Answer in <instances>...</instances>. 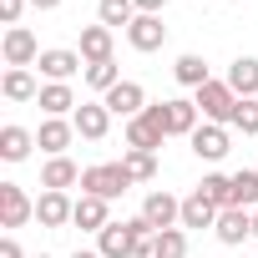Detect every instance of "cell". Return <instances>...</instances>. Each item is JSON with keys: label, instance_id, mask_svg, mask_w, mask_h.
Segmentation results:
<instances>
[{"label": "cell", "instance_id": "6da1fadb", "mask_svg": "<svg viewBox=\"0 0 258 258\" xmlns=\"http://www.w3.org/2000/svg\"><path fill=\"white\" fill-rule=\"evenodd\" d=\"M147 116H152V121L162 126L167 137H192V132H198V101H182V96L147 106Z\"/></svg>", "mask_w": 258, "mask_h": 258}, {"label": "cell", "instance_id": "7a4b0ae2", "mask_svg": "<svg viewBox=\"0 0 258 258\" xmlns=\"http://www.w3.org/2000/svg\"><path fill=\"white\" fill-rule=\"evenodd\" d=\"M126 187H132V177H126L121 162H101V167H86V172H81V192H86V198H106V203H111V198H121Z\"/></svg>", "mask_w": 258, "mask_h": 258}, {"label": "cell", "instance_id": "3957f363", "mask_svg": "<svg viewBox=\"0 0 258 258\" xmlns=\"http://www.w3.org/2000/svg\"><path fill=\"white\" fill-rule=\"evenodd\" d=\"M198 111H203V121H233V106H238V96H233V86L228 81H208V86H198Z\"/></svg>", "mask_w": 258, "mask_h": 258}, {"label": "cell", "instance_id": "277c9868", "mask_svg": "<svg viewBox=\"0 0 258 258\" xmlns=\"http://www.w3.org/2000/svg\"><path fill=\"white\" fill-rule=\"evenodd\" d=\"M142 218H147L157 233H167V228H177V223H182V203H177L167 187H157V192H147V203H142Z\"/></svg>", "mask_w": 258, "mask_h": 258}, {"label": "cell", "instance_id": "5b68a950", "mask_svg": "<svg viewBox=\"0 0 258 258\" xmlns=\"http://www.w3.org/2000/svg\"><path fill=\"white\" fill-rule=\"evenodd\" d=\"M101 101H106V111H111V116H126V121L147 111V91H142L137 81H116V86H111Z\"/></svg>", "mask_w": 258, "mask_h": 258}, {"label": "cell", "instance_id": "8992f818", "mask_svg": "<svg viewBox=\"0 0 258 258\" xmlns=\"http://www.w3.org/2000/svg\"><path fill=\"white\" fill-rule=\"evenodd\" d=\"M31 218H36V203L26 198V187L0 182V223H6V228H26Z\"/></svg>", "mask_w": 258, "mask_h": 258}, {"label": "cell", "instance_id": "52a82bcc", "mask_svg": "<svg viewBox=\"0 0 258 258\" xmlns=\"http://www.w3.org/2000/svg\"><path fill=\"white\" fill-rule=\"evenodd\" d=\"M71 126H76V137H86V142H101V137H106V126H111V111H106V101H81V106H76V116H71Z\"/></svg>", "mask_w": 258, "mask_h": 258}, {"label": "cell", "instance_id": "ba28073f", "mask_svg": "<svg viewBox=\"0 0 258 258\" xmlns=\"http://www.w3.org/2000/svg\"><path fill=\"white\" fill-rule=\"evenodd\" d=\"M187 142H192V152H198L203 162H218V157H228V147H233V142H228V126H218V121H203Z\"/></svg>", "mask_w": 258, "mask_h": 258}, {"label": "cell", "instance_id": "9c48e42d", "mask_svg": "<svg viewBox=\"0 0 258 258\" xmlns=\"http://www.w3.org/2000/svg\"><path fill=\"white\" fill-rule=\"evenodd\" d=\"M96 238H101V248H96L101 258H132V248H137V233H132V218H126V223H106V228H101Z\"/></svg>", "mask_w": 258, "mask_h": 258}, {"label": "cell", "instance_id": "30bf717a", "mask_svg": "<svg viewBox=\"0 0 258 258\" xmlns=\"http://www.w3.org/2000/svg\"><path fill=\"white\" fill-rule=\"evenodd\" d=\"M126 41H132V51H157L162 41H167V26H162V16H137L132 26H126Z\"/></svg>", "mask_w": 258, "mask_h": 258}, {"label": "cell", "instance_id": "8fae6325", "mask_svg": "<svg viewBox=\"0 0 258 258\" xmlns=\"http://www.w3.org/2000/svg\"><path fill=\"white\" fill-rule=\"evenodd\" d=\"M162 142H167V132H162V126H157L147 111L126 121V147H132V152H157Z\"/></svg>", "mask_w": 258, "mask_h": 258}, {"label": "cell", "instance_id": "7c38bea8", "mask_svg": "<svg viewBox=\"0 0 258 258\" xmlns=\"http://www.w3.org/2000/svg\"><path fill=\"white\" fill-rule=\"evenodd\" d=\"M41 61V46L26 26H11L6 31V66H36Z\"/></svg>", "mask_w": 258, "mask_h": 258}, {"label": "cell", "instance_id": "4fadbf2b", "mask_svg": "<svg viewBox=\"0 0 258 258\" xmlns=\"http://www.w3.org/2000/svg\"><path fill=\"white\" fill-rule=\"evenodd\" d=\"M41 76L46 81H71L76 71H86V61H81V51H41Z\"/></svg>", "mask_w": 258, "mask_h": 258}, {"label": "cell", "instance_id": "5bb4252c", "mask_svg": "<svg viewBox=\"0 0 258 258\" xmlns=\"http://www.w3.org/2000/svg\"><path fill=\"white\" fill-rule=\"evenodd\" d=\"M71 213H76V203H71L66 192H41V198H36V223H41V228H66Z\"/></svg>", "mask_w": 258, "mask_h": 258}, {"label": "cell", "instance_id": "9a60e30c", "mask_svg": "<svg viewBox=\"0 0 258 258\" xmlns=\"http://www.w3.org/2000/svg\"><path fill=\"white\" fill-rule=\"evenodd\" d=\"M243 238H253V213H248V208H223V213H218V243L238 248Z\"/></svg>", "mask_w": 258, "mask_h": 258}, {"label": "cell", "instance_id": "2e32d148", "mask_svg": "<svg viewBox=\"0 0 258 258\" xmlns=\"http://www.w3.org/2000/svg\"><path fill=\"white\" fill-rule=\"evenodd\" d=\"M223 81L233 86V96L258 101V56H238V61L228 66V76H223Z\"/></svg>", "mask_w": 258, "mask_h": 258}, {"label": "cell", "instance_id": "e0dca14e", "mask_svg": "<svg viewBox=\"0 0 258 258\" xmlns=\"http://www.w3.org/2000/svg\"><path fill=\"white\" fill-rule=\"evenodd\" d=\"M71 137H76V126H71V121H61V116H46V121H41V132H36L41 152H51V157H66Z\"/></svg>", "mask_w": 258, "mask_h": 258}, {"label": "cell", "instance_id": "ac0fdd59", "mask_svg": "<svg viewBox=\"0 0 258 258\" xmlns=\"http://www.w3.org/2000/svg\"><path fill=\"white\" fill-rule=\"evenodd\" d=\"M71 182H81V167H76L71 157H51V162L41 167V192H66Z\"/></svg>", "mask_w": 258, "mask_h": 258}, {"label": "cell", "instance_id": "d6986e66", "mask_svg": "<svg viewBox=\"0 0 258 258\" xmlns=\"http://www.w3.org/2000/svg\"><path fill=\"white\" fill-rule=\"evenodd\" d=\"M71 223H76L81 233H101V228L111 223V218H106V198H86V192H81V198H76V213H71Z\"/></svg>", "mask_w": 258, "mask_h": 258}, {"label": "cell", "instance_id": "ffe728a7", "mask_svg": "<svg viewBox=\"0 0 258 258\" xmlns=\"http://www.w3.org/2000/svg\"><path fill=\"white\" fill-rule=\"evenodd\" d=\"M81 61H86V66L111 61V31H106V26H81Z\"/></svg>", "mask_w": 258, "mask_h": 258}, {"label": "cell", "instance_id": "44dd1931", "mask_svg": "<svg viewBox=\"0 0 258 258\" xmlns=\"http://www.w3.org/2000/svg\"><path fill=\"white\" fill-rule=\"evenodd\" d=\"M36 101H41V111H46V116H66V111H76V96H71V86H66V81H46Z\"/></svg>", "mask_w": 258, "mask_h": 258}, {"label": "cell", "instance_id": "7402d4cb", "mask_svg": "<svg viewBox=\"0 0 258 258\" xmlns=\"http://www.w3.org/2000/svg\"><path fill=\"white\" fill-rule=\"evenodd\" d=\"M182 228H218V208L203 192H187L182 198Z\"/></svg>", "mask_w": 258, "mask_h": 258}, {"label": "cell", "instance_id": "603a6c76", "mask_svg": "<svg viewBox=\"0 0 258 258\" xmlns=\"http://www.w3.org/2000/svg\"><path fill=\"white\" fill-rule=\"evenodd\" d=\"M0 91H6L11 101H36V96H41V86H36V76H31L26 66H11L6 81H0Z\"/></svg>", "mask_w": 258, "mask_h": 258}, {"label": "cell", "instance_id": "cb8c5ba5", "mask_svg": "<svg viewBox=\"0 0 258 258\" xmlns=\"http://www.w3.org/2000/svg\"><path fill=\"white\" fill-rule=\"evenodd\" d=\"M31 147H36V137L26 132V126H6V132H0V157L6 162H26Z\"/></svg>", "mask_w": 258, "mask_h": 258}, {"label": "cell", "instance_id": "d4e9b609", "mask_svg": "<svg viewBox=\"0 0 258 258\" xmlns=\"http://www.w3.org/2000/svg\"><path fill=\"white\" fill-rule=\"evenodd\" d=\"M172 76H177L182 86H192V91L213 81V76H208V61H203L198 51H187V56H177V66H172Z\"/></svg>", "mask_w": 258, "mask_h": 258}, {"label": "cell", "instance_id": "484cf974", "mask_svg": "<svg viewBox=\"0 0 258 258\" xmlns=\"http://www.w3.org/2000/svg\"><path fill=\"white\" fill-rule=\"evenodd\" d=\"M96 16H101V26H106V31H116V26L126 31V26L137 21V6H132V0H101Z\"/></svg>", "mask_w": 258, "mask_h": 258}, {"label": "cell", "instance_id": "4316f807", "mask_svg": "<svg viewBox=\"0 0 258 258\" xmlns=\"http://www.w3.org/2000/svg\"><path fill=\"white\" fill-rule=\"evenodd\" d=\"M198 192H203L218 213H223V208H233V177H223V172H208V177L198 182Z\"/></svg>", "mask_w": 258, "mask_h": 258}, {"label": "cell", "instance_id": "83f0119b", "mask_svg": "<svg viewBox=\"0 0 258 258\" xmlns=\"http://www.w3.org/2000/svg\"><path fill=\"white\" fill-rule=\"evenodd\" d=\"M233 208H248V213L258 208V172H248V167L233 172Z\"/></svg>", "mask_w": 258, "mask_h": 258}, {"label": "cell", "instance_id": "f1b7e54d", "mask_svg": "<svg viewBox=\"0 0 258 258\" xmlns=\"http://www.w3.org/2000/svg\"><path fill=\"white\" fill-rule=\"evenodd\" d=\"M121 167H126L132 182H152V177H157V152H126Z\"/></svg>", "mask_w": 258, "mask_h": 258}, {"label": "cell", "instance_id": "f546056e", "mask_svg": "<svg viewBox=\"0 0 258 258\" xmlns=\"http://www.w3.org/2000/svg\"><path fill=\"white\" fill-rule=\"evenodd\" d=\"M81 76H86V86H91V91H101V96H106V91H111V86L121 81V71H116V61H96V66H86Z\"/></svg>", "mask_w": 258, "mask_h": 258}, {"label": "cell", "instance_id": "4dcf8cb0", "mask_svg": "<svg viewBox=\"0 0 258 258\" xmlns=\"http://www.w3.org/2000/svg\"><path fill=\"white\" fill-rule=\"evenodd\" d=\"M152 258H187V238H182V228H167V233H157V248H152Z\"/></svg>", "mask_w": 258, "mask_h": 258}, {"label": "cell", "instance_id": "1f68e13d", "mask_svg": "<svg viewBox=\"0 0 258 258\" xmlns=\"http://www.w3.org/2000/svg\"><path fill=\"white\" fill-rule=\"evenodd\" d=\"M228 126H238L243 137H253V132H258V101H243V96H238V106H233V121H228Z\"/></svg>", "mask_w": 258, "mask_h": 258}, {"label": "cell", "instance_id": "d6a6232c", "mask_svg": "<svg viewBox=\"0 0 258 258\" xmlns=\"http://www.w3.org/2000/svg\"><path fill=\"white\" fill-rule=\"evenodd\" d=\"M31 6V0H0V21L6 26H21V11Z\"/></svg>", "mask_w": 258, "mask_h": 258}, {"label": "cell", "instance_id": "836d02e7", "mask_svg": "<svg viewBox=\"0 0 258 258\" xmlns=\"http://www.w3.org/2000/svg\"><path fill=\"white\" fill-rule=\"evenodd\" d=\"M132 6H137V16H157V11L167 6V0H132Z\"/></svg>", "mask_w": 258, "mask_h": 258}, {"label": "cell", "instance_id": "e575fe53", "mask_svg": "<svg viewBox=\"0 0 258 258\" xmlns=\"http://www.w3.org/2000/svg\"><path fill=\"white\" fill-rule=\"evenodd\" d=\"M0 258H26V253H21V243H16V238H0Z\"/></svg>", "mask_w": 258, "mask_h": 258}, {"label": "cell", "instance_id": "d590c367", "mask_svg": "<svg viewBox=\"0 0 258 258\" xmlns=\"http://www.w3.org/2000/svg\"><path fill=\"white\" fill-rule=\"evenodd\" d=\"M31 6H36V11H56V6H61V0H31Z\"/></svg>", "mask_w": 258, "mask_h": 258}, {"label": "cell", "instance_id": "8d00e7d4", "mask_svg": "<svg viewBox=\"0 0 258 258\" xmlns=\"http://www.w3.org/2000/svg\"><path fill=\"white\" fill-rule=\"evenodd\" d=\"M71 258H101V253H86V248H76V253H71Z\"/></svg>", "mask_w": 258, "mask_h": 258}, {"label": "cell", "instance_id": "74e56055", "mask_svg": "<svg viewBox=\"0 0 258 258\" xmlns=\"http://www.w3.org/2000/svg\"><path fill=\"white\" fill-rule=\"evenodd\" d=\"M253 238H258V208H253Z\"/></svg>", "mask_w": 258, "mask_h": 258}, {"label": "cell", "instance_id": "f35d334b", "mask_svg": "<svg viewBox=\"0 0 258 258\" xmlns=\"http://www.w3.org/2000/svg\"><path fill=\"white\" fill-rule=\"evenodd\" d=\"M41 258H46V253H41Z\"/></svg>", "mask_w": 258, "mask_h": 258}]
</instances>
